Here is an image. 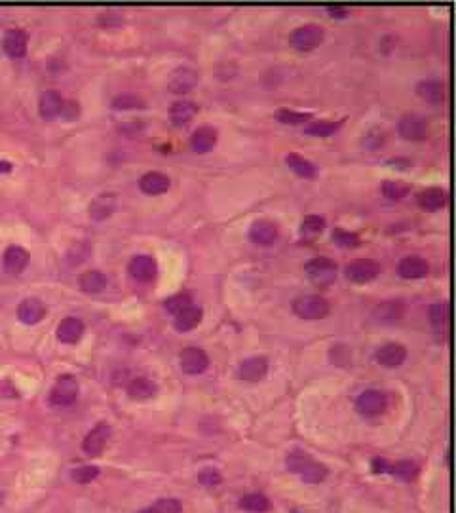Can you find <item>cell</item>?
<instances>
[{"mask_svg":"<svg viewBox=\"0 0 456 513\" xmlns=\"http://www.w3.org/2000/svg\"><path fill=\"white\" fill-rule=\"evenodd\" d=\"M448 320V304L447 302H437V304H433L430 306V322L432 325L441 331V329H445V325H447Z\"/></svg>","mask_w":456,"mask_h":513,"instance_id":"cell-36","label":"cell"},{"mask_svg":"<svg viewBox=\"0 0 456 513\" xmlns=\"http://www.w3.org/2000/svg\"><path fill=\"white\" fill-rule=\"evenodd\" d=\"M116 209V196L112 192H107V194H99L95 198L94 202L90 204V217L94 221H105L107 217L114 213Z\"/></svg>","mask_w":456,"mask_h":513,"instance_id":"cell-25","label":"cell"},{"mask_svg":"<svg viewBox=\"0 0 456 513\" xmlns=\"http://www.w3.org/2000/svg\"><path fill=\"white\" fill-rule=\"evenodd\" d=\"M280 238V230L278 224L267 219L255 221L249 229V240L257 245H272L276 244V240Z\"/></svg>","mask_w":456,"mask_h":513,"instance_id":"cell-13","label":"cell"},{"mask_svg":"<svg viewBox=\"0 0 456 513\" xmlns=\"http://www.w3.org/2000/svg\"><path fill=\"white\" fill-rule=\"evenodd\" d=\"M375 359L382 367L395 369V367H400L407 359V350L402 344H397V342H388L384 346L378 348L377 354H375Z\"/></svg>","mask_w":456,"mask_h":513,"instance_id":"cell-12","label":"cell"},{"mask_svg":"<svg viewBox=\"0 0 456 513\" xmlns=\"http://www.w3.org/2000/svg\"><path fill=\"white\" fill-rule=\"evenodd\" d=\"M293 312L302 320H323L329 316L331 306L320 295H307L293 302Z\"/></svg>","mask_w":456,"mask_h":513,"instance_id":"cell-2","label":"cell"},{"mask_svg":"<svg viewBox=\"0 0 456 513\" xmlns=\"http://www.w3.org/2000/svg\"><path fill=\"white\" fill-rule=\"evenodd\" d=\"M76 397H79V382L71 375H63L57 379L55 386L52 388L50 401L57 407H67V405H72L76 401Z\"/></svg>","mask_w":456,"mask_h":513,"instance_id":"cell-5","label":"cell"},{"mask_svg":"<svg viewBox=\"0 0 456 513\" xmlns=\"http://www.w3.org/2000/svg\"><path fill=\"white\" fill-rule=\"evenodd\" d=\"M380 274V264L371 259H355L346 264V278L352 284H369Z\"/></svg>","mask_w":456,"mask_h":513,"instance_id":"cell-7","label":"cell"},{"mask_svg":"<svg viewBox=\"0 0 456 513\" xmlns=\"http://www.w3.org/2000/svg\"><path fill=\"white\" fill-rule=\"evenodd\" d=\"M198 107L192 101H175L169 109V118L175 126H187L196 116Z\"/></svg>","mask_w":456,"mask_h":513,"instance_id":"cell-27","label":"cell"},{"mask_svg":"<svg viewBox=\"0 0 456 513\" xmlns=\"http://www.w3.org/2000/svg\"><path fill=\"white\" fill-rule=\"evenodd\" d=\"M240 507L245 510V512L251 513H265L270 510V502L265 494H259V492H253V494H247L240 500Z\"/></svg>","mask_w":456,"mask_h":513,"instance_id":"cell-33","label":"cell"},{"mask_svg":"<svg viewBox=\"0 0 456 513\" xmlns=\"http://www.w3.org/2000/svg\"><path fill=\"white\" fill-rule=\"evenodd\" d=\"M329 14L333 17H346L348 16V10L346 8H329Z\"/></svg>","mask_w":456,"mask_h":513,"instance_id":"cell-47","label":"cell"},{"mask_svg":"<svg viewBox=\"0 0 456 513\" xmlns=\"http://www.w3.org/2000/svg\"><path fill=\"white\" fill-rule=\"evenodd\" d=\"M445 202H447V194H445V190L437 189V187L426 189L418 194V205L426 211H439Z\"/></svg>","mask_w":456,"mask_h":513,"instance_id":"cell-28","label":"cell"},{"mask_svg":"<svg viewBox=\"0 0 456 513\" xmlns=\"http://www.w3.org/2000/svg\"><path fill=\"white\" fill-rule=\"evenodd\" d=\"M355 409L363 417H378L386 409V395L378 390H367L355 399Z\"/></svg>","mask_w":456,"mask_h":513,"instance_id":"cell-9","label":"cell"},{"mask_svg":"<svg viewBox=\"0 0 456 513\" xmlns=\"http://www.w3.org/2000/svg\"><path fill=\"white\" fill-rule=\"evenodd\" d=\"M307 276L314 282L315 285H329L337 280V264L325 257H315L312 261L304 264Z\"/></svg>","mask_w":456,"mask_h":513,"instance_id":"cell-4","label":"cell"},{"mask_svg":"<svg viewBox=\"0 0 456 513\" xmlns=\"http://www.w3.org/2000/svg\"><path fill=\"white\" fill-rule=\"evenodd\" d=\"M198 479L204 483V485H207V487H215V485H220V481H222V477H220L219 472L213 470V468L204 470L202 474L198 475Z\"/></svg>","mask_w":456,"mask_h":513,"instance_id":"cell-45","label":"cell"},{"mask_svg":"<svg viewBox=\"0 0 456 513\" xmlns=\"http://www.w3.org/2000/svg\"><path fill=\"white\" fill-rule=\"evenodd\" d=\"M342 126V122H327V120H320V122H310L304 127V134L314 135V137H329V135L337 134Z\"/></svg>","mask_w":456,"mask_h":513,"instance_id":"cell-34","label":"cell"},{"mask_svg":"<svg viewBox=\"0 0 456 513\" xmlns=\"http://www.w3.org/2000/svg\"><path fill=\"white\" fill-rule=\"evenodd\" d=\"M333 242L340 247H357L360 245V236L348 230L335 229L333 230Z\"/></svg>","mask_w":456,"mask_h":513,"instance_id":"cell-41","label":"cell"},{"mask_svg":"<svg viewBox=\"0 0 456 513\" xmlns=\"http://www.w3.org/2000/svg\"><path fill=\"white\" fill-rule=\"evenodd\" d=\"M169 177L162 171H149L145 174L139 179V189L145 192V194H150V196H158V194H164L169 189Z\"/></svg>","mask_w":456,"mask_h":513,"instance_id":"cell-19","label":"cell"},{"mask_svg":"<svg viewBox=\"0 0 456 513\" xmlns=\"http://www.w3.org/2000/svg\"><path fill=\"white\" fill-rule=\"evenodd\" d=\"M390 472L395 475H400L403 479H413L415 475L418 474V466L415 462H409V460H403V462H397L390 466Z\"/></svg>","mask_w":456,"mask_h":513,"instance_id":"cell-43","label":"cell"},{"mask_svg":"<svg viewBox=\"0 0 456 513\" xmlns=\"http://www.w3.org/2000/svg\"><path fill=\"white\" fill-rule=\"evenodd\" d=\"M428 270H430V266L422 257H405L397 264V274L403 280H420L428 274Z\"/></svg>","mask_w":456,"mask_h":513,"instance_id":"cell-21","label":"cell"},{"mask_svg":"<svg viewBox=\"0 0 456 513\" xmlns=\"http://www.w3.org/2000/svg\"><path fill=\"white\" fill-rule=\"evenodd\" d=\"M403 314H405V308L400 300H384L377 306L373 308V317L377 322H382V324H392V322H397L402 320Z\"/></svg>","mask_w":456,"mask_h":513,"instance_id":"cell-24","label":"cell"},{"mask_svg":"<svg viewBox=\"0 0 456 513\" xmlns=\"http://www.w3.org/2000/svg\"><path fill=\"white\" fill-rule=\"evenodd\" d=\"M139 513H156V512H154L152 507H149V510H143V512H139Z\"/></svg>","mask_w":456,"mask_h":513,"instance_id":"cell-49","label":"cell"},{"mask_svg":"<svg viewBox=\"0 0 456 513\" xmlns=\"http://www.w3.org/2000/svg\"><path fill=\"white\" fill-rule=\"evenodd\" d=\"M192 304V297H190L189 293H177L174 297H169V299L165 300V308H167V312H172L174 316H177L181 310L185 308H189Z\"/></svg>","mask_w":456,"mask_h":513,"instance_id":"cell-38","label":"cell"},{"mask_svg":"<svg viewBox=\"0 0 456 513\" xmlns=\"http://www.w3.org/2000/svg\"><path fill=\"white\" fill-rule=\"evenodd\" d=\"M2 264H4V270L10 274H19L29 264V251L23 249L21 245H12L4 251Z\"/></svg>","mask_w":456,"mask_h":513,"instance_id":"cell-17","label":"cell"},{"mask_svg":"<svg viewBox=\"0 0 456 513\" xmlns=\"http://www.w3.org/2000/svg\"><path fill=\"white\" fill-rule=\"evenodd\" d=\"M80 114V107L79 103L74 101H67L63 103V109H61V116H65V120H76Z\"/></svg>","mask_w":456,"mask_h":513,"instance_id":"cell-46","label":"cell"},{"mask_svg":"<svg viewBox=\"0 0 456 513\" xmlns=\"http://www.w3.org/2000/svg\"><path fill=\"white\" fill-rule=\"evenodd\" d=\"M202 316H204V310L200 306H194V304H190L189 308H185V310H181L177 316H175V329L177 331H181V333H187V331H192L194 327H198L200 325V322H202Z\"/></svg>","mask_w":456,"mask_h":513,"instance_id":"cell-26","label":"cell"},{"mask_svg":"<svg viewBox=\"0 0 456 513\" xmlns=\"http://www.w3.org/2000/svg\"><path fill=\"white\" fill-rule=\"evenodd\" d=\"M110 437V426L107 422H99L97 426L86 435V439L82 443V449L87 457H99L103 449L107 447V441Z\"/></svg>","mask_w":456,"mask_h":513,"instance_id":"cell-10","label":"cell"},{"mask_svg":"<svg viewBox=\"0 0 456 513\" xmlns=\"http://www.w3.org/2000/svg\"><path fill=\"white\" fill-rule=\"evenodd\" d=\"M397 132L407 141H424L430 127H428L424 116H420L417 112H411V114L402 116L400 124H397Z\"/></svg>","mask_w":456,"mask_h":513,"instance_id":"cell-6","label":"cell"},{"mask_svg":"<svg viewBox=\"0 0 456 513\" xmlns=\"http://www.w3.org/2000/svg\"><path fill=\"white\" fill-rule=\"evenodd\" d=\"M99 475V468L95 466H80L76 470H72V481L79 483V485H87L92 483Z\"/></svg>","mask_w":456,"mask_h":513,"instance_id":"cell-39","label":"cell"},{"mask_svg":"<svg viewBox=\"0 0 456 513\" xmlns=\"http://www.w3.org/2000/svg\"><path fill=\"white\" fill-rule=\"evenodd\" d=\"M323 229H325V219L323 217H320V215H308V217L302 219L300 232H302V236H315Z\"/></svg>","mask_w":456,"mask_h":513,"instance_id":"cell-37","label":"cell"},{"mask_svg":"<svg viewBox=\"0 0 456 513\" xmlns=\"http://www.w3.org/2000/svg\"><path fill=\"white\" fill-rule=\"evenodd\" d=\"M84 335V324L79 317H65L57 325V339L65 344H76Z\"/></svg>","mask_w":456,"mask_h":513,"instance_id":"cell-22","label":"cell"},{"mask_svg":"<svg viewBox=\"0 0 456 513\" xmlns=\"http://www.w3.org/2000/svg\"><path fill=\"white\" fill-rule=\"evenodd\" d=\"M112 107L114 109H122V111H126V109H141L145 107V103H143L141 97H137V95L132 94H122L118 95L114 101H112Z\"/></svg>","mask_w":456,"mask_h":513,"instance_id":"cell-40","label":"cell"},{"mask_svg":"<svg viewBox=\"0 0 456 513\" xmlns=\"http://www.w3.org/2000/svg\"><path fill=\"white\" fill-rule=\"evenodd\" d=\"M268 373V359L262 357V355H255V357H249L245 359L240 365L238 369V377L242 380H247V382H259L267 377Z\"/></svg>","mask_w":456,"mask_h":513,"instance_id":"cell-14","label":"cell"},{"mask_svg":"<svg viewBox=\"0 0 456 513\" xmlns=\"http://www.w3.org/2000/svg\"><path fill=\"white\" fill-rule=\"evenodd\" d=\"M127 270H129V276L134 278L135 282L147 284V282H152L156 278L158 264L149 255H137V257L132 259Z\"/></svg>","mask_w":456,"mask_h":513,"instance_id":"cell-11","label":"cell"},{"mask_svg":"<svg viewBox=\"0 0 456 513\" xmlns=\"http://www.w3.org/2000/svg\"><path fill=\"white\" fill-rule=\"evenodd\" d=\"M297 513H299V512H297Z\"/></svg>","mask_w":456,"mask_h":513,"instance_id":"cell-50","label":"cell"},{"mask_svg":"<svg viewBox=\"0 0 456 513\" xmlns=\"http://www.w3.org/2000/svg\"><path fill=\"white\" fill-rule=\"evenodd\" d=\"M285 164L291 167L293 171L299 175V177H304V179H312V177H315V174H318V169H315V166L310 160L302 158V156L295 154V152L285 156Z\"/></svg>","mask_w":456,"mask_h":513,"instance_id":"cell-32","label":"cell"},{"mask_svg":"<svg viewBox=\"0 0 456 513\" xmlns=\"http://www.w3.org/2000/svg\"><path fill=\"white\" fill-rule=\"evenodd\" d=\"M79 284L82 291L94 295V293L103 291V289L107 287L109 278L105 276L103 272H99V270H87V272H84V274L80 276Z\"/></svg>","mask_w":456,"mask_h":513,"instance_id":"cell-29","label":"cell"},{"mask_svg":"<svg viewBox=\"0 0 456 513\" xmlns=\"http://www.w3.org/2000/svg\"><path fill=\"white\" fill-rule=\"evenodd\" d=\"M285 464H287L289 472L297 474L302 481L312 483V485L325 481V477H327V468L323 464H318L314 458L307 454V452H302V450L291 452L289 457L285 458Z\"/></svg>","mask_w":456,"mask_h":513,"instance_id":"cell-1","label":"cell"},{"mask_svg":"<svg viewBox=\"0 0 456 513\" xmlns=\"http://www.w3.org/2000/svg\"><path fill=\"white\" fill-rule=\"evenodd\" d=\"M417 92L424 101L432 103V105H437L445 97V87L437 80H422V82H418Z\"/></svg>","mask_w":456,"mask_h":513,"instance_id":"cell-30","label":"cell"},{"mask_svg":"<svg viewBox=\"0 0 456 513\" xmlns=\"http://www.w3.org/2000/svg\"><path fill=\"white\" fill-rule=\"evenodd\" d=\"M156 384L150 379H145V377H139V379H134L127 386V394L134 399H149L152 395H156Z\"/></svg>","mask_w":456,"mask_h":513,"instance_id":"cell-31","label":"cell"},{"mask_svg":"<svg viewBox=\"0 0 456 513\" xmlns=\"http://www.w3.org/2000/svg\"><path fill=\"white\" fill-rule=\"evenodd\" d=\"M217 145V129L211 126H202L198 127L196 132L190 137V147L198 154H205L213 150V147Z\"/></svg>","mask_w":456,"mask_h":513,"instance_id":"cell-23","label":"cell"},{"mask_svg":"<svg viewBox=\"0 0 456 513\" xmlns=\"http://www.w3.org/2000/svg\"><path fill=\"white\" fill-rule=\"evenodd\" d=\"M411 192V187L402 181H386L382 182V194L390 200H402Z\"/></svg>","mask_w":456,"mask_h":513,"instance_id":"cell-35","label":"cell"},{"mask_svg":"<svg viewBox=\"0 0 456 513\" xmlns=\"http://www.w3.org/2000/svg\"><path fill=\"white\" fill-rule=\"evenodd\" d=\"M152 510L156 513H181V502L175 498H162L156 504L152 505Z\"/></svg>","mask_w":456,"mask_h":513,"instance_id":"cell-44","label":"cell"},{"mask_svg":"<svg viewBox=\"0 0 456 513\" xmlns=\"http://www.w3.org/2000/svg\"><path fill=\"white\" fill-rule=\"evenodd\" d=\"M27 34H25L21 29H10L6 34H4V40H2V46H4V52L8 54L10 57L14 59H21L27 54Z\"/></svg>","mask_w":456,"mask_h":513,"instance_id":"cell-18","label":"cell"},{"mask_svg":"<svg viewBox=\"0 0 456 513\" xmlns=\"http://www.w3.org/2000/svg\"><path fill=\"white\" fill-rule=\"evenodd\" d=\"M63 97H61L59 92H55V90H46L44 94L40 95V116L46 120H52L55 118V116H59V114H61V109H63Z\"/></svg>","mask_w":456,"mask_h":513,"instance_id":"cell-20","label":"cell"},{"mask_svg":"<svg viewBox=\"0 0 456 513\" xmlns=\"http://www.w3.org/2000/svg\"><path fill=\"white\" fill-rule=\"evenodd\" d=\"M179 364L187 375H202L209 367V355L202 348H185L179 354Z\"/></svg>","mask_w":456,"mask_h":513,"instance_id":"cell-8","label":"cell"},{"mask_svg":"<svg viewBox=\"0 0 456 513\" xmlns=\"http://www.w3.org/2000/svg\"><path fill=\"white\" fill-rule=\"evenodd\" d=\"M198 84V72L190 67H179L169 76V90L175 94H187Z\"/></svg>","mask_w":456,"mask_h":513,"instance_id":"cell-16","label":"cell"},{"mask_svg":"<svg viewBox=\"0 0 456 513\" xmlns=\"http://www.w3.org/2000/svg\"><path fill=\"white\" fill-rule=\"evenodd\" d=\"M44 316H46V306H44L42 300L34 299V297L21 300V304L17 306V317L25 325L39 324Z\"/></svg>","mask_w":456,"mask_h":513,"instance_id":"cell-15","label":"cell"},{"mask_svg":"<svg viewBox=\"0 0 456 513\" xmlns=\"http://www.w3.org/2000/svg\"><path fill=\"white\" fill-rule=\"evenodd\" d=\"M325 39V32L320 25L308 23L302 27H297L295 31L289 34V44L299 52H310L320 46Z\"/></svg>","mask_w":456,"mask_h":513,"instance_id":"cell-3","label":"cell"},{"mask_svg":"<svg viewBox=\"0 0 456 513\" xmlns=\"http://www.w3.org/2000/svg\"><path fill=\"white\" fill-rule=\"evenodd\" d=\"M8 171H12V164H8V162H0V174H8Z\"/></svg>","mask_w":456,"mask_h":513,"instance_id":"cell-48","label":"cell"},{"mask_svg":"<svg viewBox=\"0 0 456 513\" xmlns=\"http://www.w3.org/2000/svg\"><path fill=\"white\" fill-rule=\"evenodd\" d=\"M276 118L280 120L282 124H304L312 116L310 114H302V112L289 111V109H280L278 114H276Z\"/></svg>","mask_w":456,"mask_h":513,"instance_id":"cell-42","label":"cell"}]
</instances>
